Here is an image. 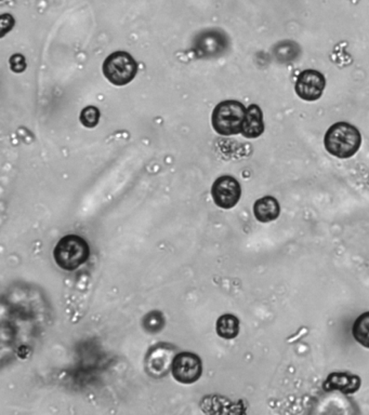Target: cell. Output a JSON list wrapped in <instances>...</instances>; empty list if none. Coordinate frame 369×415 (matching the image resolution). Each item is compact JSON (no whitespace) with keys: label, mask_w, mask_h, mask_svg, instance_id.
I'll return each instance as SVG.
<instances>
[{"label":"cell","mask_w":369,"mask_h":415,"mask_svg":"<svg viewBox=\"0 0 369 415\" xmlns=\"http://www.w3.org/2000/svg\"><path fill=\"white\" fill-rule=\"evenodd\" d=\"M362 145V135L351 123H334L324 137V147L331 155L340 159L353 157Z\"/></svg>","instance_id":"obj_1"},{"label":"cell","mask_w":369,"mask_h":415,"mask_svg":"<svg viewBox=\"0 0 369 415\" xmlns=\"http://www.w3.org/2000/svg\"><path fill=\"white\" fill-rule=\"evenodd\" d=\"M89 256V246L84 238L77 235L64 236L53 250V258L57 266L67 272L79 268Z\"/></svg>","instance_id":"obj_2"},{"label":"cell","mask_w":369,"mask_h":415,"mask_svg":"<svg viewBox=\"0 0 369 415\" xmlns=\"http://www.w3.org/2000/svg\"><path fill=\"white\" fill-rule=\"evenodd\" d=\"M247 108L238 101L219 103L212 112L211 123L214 131L224 137L242 133Z\"/></svg>","instance_id":"obj_3"},{"label":"cell","mask_w":369,"mask_h":415,"mask_svg":"<svg viewBox=\"0 0 369 415\" xmlns=\"http://www.w3.org/2000/svg\"><path fill=\"white\" fill-rule=\"evenodd\" d=\"M103 74L111 84L123 87L133 81L138 73V63L129 53L116 51L105 59Z\"/></svg>","instance_id":"obj_4"},{"label":"cell","mask_w":369,"mask_h":415,"mask_svg":"<svg viewBox=\"0 0 369 415\" xmlns=\"http://www.w3.org/2000/svg\"><path fill=\"white\" fill-rule=\"evenodd\" d=\"M228 36L219 28H209L199 33L193 40V51L199 59L219 57L228 50Z\"/></svg>","instance_id":"obj_5"},{"label":"cell","mask_w":369,"mask_h":415,"mask_svg":"<svg viewBox=\"0 0 369 415\" xmlns=\"http://www.w3.org/2000/svg\"><path fill=\"white\" fill-rule=\"evenodd\" d=\"M203 372L201 358L189 351L179 353L175 356L171 373L179 383L193 384L199 381Z\"/></svg>","instance_id":"obj_6"},{"label":"cell","mask_w":369,"mask_h":415,"mask_svg":"<svg viewBox=\"0 0 369 415\" xmlns=\"http://www.w3.org/2000/svg\"><path fill=\"white\" fill-rule=\"evenodd\" d=\"M325 88L326 78L316 69L301 72L294 85L297 96L307 102H314L321 98Z\"/></svg>","instance_id":"obj_7"},{"label":"cell","mask_w":369,"mask_h":415,"mask_svg":"<svg viewBox=\"0 0 369 415\" xmlns=\"http://www.w3.org/2000/svg\"><path fill=\"white\" fill-rule=\"evenodd\" d=\"M211 196L218 207L228 210L240 201L242 188L238 181L233 176H220L212 185Z\"/></svg>","instance_id":"obj_8"},{"label":"cell","mask_w":369,"mask_h":415,"mask_svg":"<svg viewBox=\"0 0 369 415\" xmlns=\"http://www.w3.org/2000/svg\"><path fill=\"white\" fill-rule=\"evenodd\" d=\"M175 348L168 345L158 344L152 347L145 359V369L150 377L160 379L168 373L172 367Z\"/></svg>","instance_id":"obj_9"},{"label":"cell","mask_w":369,"mask_h":415,"mask_svg":"<svg viewBox=\"0 0 369 415\" xmlns=\"http://www.w3.org/2000/svg\"><path fill=\"white\" fill-rule=\"evenodd\" d=\"M324 390H340L343 394H354L360 387V379L358 375H350L346 372L331 373L324 383Z\"/></svg>","instance_id":"obj_10"},{"label":"cell","mask_w":369,"mask_h":415,"mask_svg":"<svg viewBox=\"0 0 369 415\" xmlns=\"http://www.w3.org/2000/svg\"><path fill=\"white\" fill-rule=\"evenodd\" d=\"M265 120L263 112L257 104L248 106L243 123L242 135L247 139H257L265 132Z\"/></svg>","instance_id":"obj_11"},{"label":"cell","mask_w":369,"mask_h":415,"mask_svg":"<svg viewBox=\"0 0 369 415\" xmlns=\"http://www.w3.org/2000/svg\"><path fill=\"white\" fill-rule=\"evenodd\" d=\"M253 215L261 223L275 221L280 215V203L272 196L258 199L253 205Z\"/></svg>","instance_id":"obj_12"},{"label":"cell","mask_w":369,"mask_h":415,"mask_svg":"<svg viewBox=\"0 0 369 415\" xmlns=\"http://www.w3.org/2000/svg\"><path fill=\"white\" fill-rule=\"evenodd\" d=\"M216 334L220 338L232 340L240 334V320L231 314H226L216 320Z\"/></svg>","instance_id":"obj_13"},{"label":"cell","mask_w":369,"mask_h":415,"mask_svg":"<svg viewBox=\"0 0 369 415\" xmlns=\"http://www.w3.org/2000/svg\"><path fill=\"white\" fill-rule=\"evenodd\" d=\"M276 59L282 63H288L296 59L300 55V48L294 41H283L276 45L273 49Z\"/></svg>","instance_id":"obj_14"},{"label":"cell","mask_w":369,"mask_h":415,"mask_svg":"<svg viewBox=\"0 0 369 415\" xmlns=\"http://www.w3.org/2000/svg\"><path fill=\"white\" fill-rule=\"evenodd\" d=\"M352 334L356 342L369 348V312L356 318L352 328Z\"/></svg>","instance_id":"obj_15"},{"label":"cell","mask_w":369,"mask_h":415,"mask_svg":"<svg viewBox=\"0 0 369 415\" xmlns=\"http://www.w3.org/2000/svg\"><path fill=\"white\" fill-rule=\"evenodd\" d=\"M79 120L86 128H94L100 120V110L96 106H87L80 113Z\"/></svg>","instance_id":"obj_16"},{"label":"cell","mask_w":369,"mask_h":415,"mask_svg":"<svg viewBox=\"0 0 369 415\" xmlns=\"http://www.w3.org/2000/svg\"><path fill=\"white\" fill-rule=\"evenodd\" d=\"M165 326V318L160 312H152L145 316L143 320V326L148 332H158Z\"/></svg>","instance_id":"obj_17"},{"label":"cell","mask_w":369,"mask_h":415,"mask_svg":"<svg viewBox=\"0 0 369 415\" xmlns=\"http://www.w3.org/2000/svg\"><path fill=\"white\" fill-rule=\"evenodd\" d=\"M10 67L14 73H22L26 71V57L22 55H14L10 57Z\"/></svg>","instance_id":"obj_18"}]
</instances>
